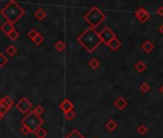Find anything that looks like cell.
<instances>
[{
    "label": "cell",
    "instance_id": "obj_7",
    "mask_svg": "<svg viewBox=\"0 0 163 138\" xmlns=\"http://www.w3.org/2000/svg\"><path fill=\"white\" fill-rule=\"evenodd\" d=\"M135 15H136V18L141 22V23H145V22L150 18V14L143 8H139L136 11Z\"/></svg>",
    "mask_w": 163,
    "mask_h": 138
},
{
    "label": "cell",
    "instance_id": "obj_28",
    "mask_svg": "<svg viewBox=\"0 0 163 138\" xmlns=\"http://www.w3.org/2000/svg\"><path fill=\"white\" fill-rule=\"evenodd\" d=\"M34 112H35L37 116H39V115H41L43 112H44V108L41 107V106H37V108H35V110H34Z\"/></svg>",
    "mask_w": 163,
    "mask_h": 138
},
{
    "label": "cell",
    "instance_id": "obj_35",
    "mask_svg": "<svg viewBox=\"0 0 163 138\" xmlns=\"http://www.w3.org/2000/svg\"><path fill=\"white\" fill-rule=\"evenodd\" d=\"M3 119V115H1V114H0V121H1Z\"/></svg>",
    "mask_w": 163,
    "mask_h": 138
},
{
    "label": "cell",
    "instance_id": "obj_15",
    "mask_svg": "<svg viewBox=\"0 0 163 138\" xmlns=\"http://www.w3.org/2000/svg\"><path fill=\"white\" fill-rule=\"evenodd\" d=\"M45 15H46V13L44 12V10L41 9V8H39L36 11V13H35V16H36V18L38 19V20H41L43 19L44 18H45Z\"/></svg>",
    "mask_w": 163,
    "mask_h": 138
},
{
    "label": "cell",
    "instance_id": "obj_17",
    "mask_svg": "<svg viewBox=\"0 0 163 138\" xmlns=\"http://www.w3.org/2000/svg\"><path fill=\"white\" fill-rule=\"evenodd\" d=\"M65 138H85L77 130H73Z\"/></svg>",
    "mask_w": 163,
    "mask_h": 138
},
{
    "label": "cell",
    "instance_id": "obj_25",
    "mask_svg": "<svg viewBox=\"0 0 163 138\" xmlns=\"http://www.w3.org/2000/svg\"><path fill=\"white\" fill-rule=\"evenodd\" d=\"M64 116L67 120H72L73 118L75 117V112L73 111V109L72 110H69V111H67V112H64Z\"/></svg>",
    "mask_w": 163,
    "mask_h": 138
},
{
    "label": "cell",
    "instance_id": "obj_6",
    "mask_svg": "<svg viewBox=\"0 0 163 138\" xmlns=\"http://www.w3.org/2000/svg\"><path fill=\"white\" fill-rule=\"evenodd\" d=\"M99 37L101 38V40H102V42L106 43V45H108L109 42L112 40V38H114L116 36L109 27H106V28H104V30L99 34Z\"/></svg>",
    "mask_w": 163,
    "mask_h": 138
},
{
    "label": "cell",
    "instance_id": "obj_19",
    "mask_svg": "<svg viewBox=\"0 0 163 138\" xmlns=\"http://www.w3.org/2000/svg\"><path fill=\"white\" fill-rule=\"evenodd\" d=\"M35 134H36V136H37V138H44V137L47 135V132H46L45 130L39 128V129H37V130L35 131Z\"/></svg>",
    "mask_w": 163,
    "mask_h": 138
},
{
    "label": "cell",
    "instance_id": "obj_24",
    "mask_svg": "<svg viewBox=\"0 0 163 138\" xmlns=\"http://www.w3.org/2000/svg\"><path fill=\"white\" fill-rule=\"evenodd\" d=\"M8 63V59L4 56L2 53H0V67H3Z\"/></svg>",
    "mask_w": 163,
    "mask_h": 138
},
{
    "label": "cell",
    "instance_id": "obj_5",
    "mask_svg": "<svg viewBox=\"0 0 163 138\" xmlns=\"http://www.w3.org/2000/svg\"><path fill=\"white\" fill-rule=\"evenodd\" d=\"M32 107H33V104L28 100L27 98H21L20 101L16 104V108H18L19 111L23 114H25L29 111Z\"/></svg>",
    "mask_w": 163,
    "mask_h": 138
},
{
    "label": "cell",
    "instance_id": "obj_3",
    "mask_svg": "<svg viewBox=\"0 0 163 138\" xmlns=\"http://www.w3.org/2000/svg\"><path fill=\"white\" fill-rule=\"evenodd\" d=\"M83 18H85L87 23L91 26V28L94 29L106 19V15L103 14V12H101V10H99L97 7H93L86 14V15L83 16Z\"/></svg>",
    "mask_w": 163,
    "mask_h": 138
},
{
    "label": "cell",
    "instance_id": "obj_1",
    "mask_svg": "<svg viewBox=\"0 0 163 138\" xmlns=\"http://www.w3.org/2000/svg\"><path fill=\"white\" fill-rule=\"evenodd\" d=\"M77 40L79 41V43H81L89 53L93 52L95 49L102 43L99 34L93 28H91V27H89L88 29H86L83 32V34L77 38Z\"/></svg>",
    "mask_w": 163,
    "mask_h": 138
},
{
    "label": "cell",
    "instance_id": "obj_10",
    "mask_svg": "<svg viewBox=\"0 0 163 138\" xmlns=\"http://www.w3.org/2000/svg\"><path fill=\"white\" fill-rule=\"evenodd\" d=\"M0 29H1V31H3L5 34L8 36L11 32L15 30V27H14V24L10 23V22H5V23H3V24L1 25Z\"/></svg>",
    "mask_w": 163,
    "mask_h": 138
},
{
    "label": "cell",
    "instance_id": "obj_21",
    "mask_svg": "<svg viewBox=\"0 0 163 138\" xmlns=\"http://www.w3.org/2000/svg\"><path fill=\"white\" fill-rule=\"evenodd\" d=\"M55 48L57 49L59 52L64 51V49H65V43H64L63 40H59L57 43L55 44Z\"/></svg>",
    "mask_w": 163,
    "mask_h": 138
},
{
    "label": "cell",
    "instance_id": "obj_29",
    "mask_svg": "<svg viewBox=\"0 0 163 138\" xmlns=\"http://www.w3.org/2000/svg\"><path fill=\"white\" fill-rule=\"evenodd\" d=\"M137 131L139 132V133H140V134H145V133H146V132H147V131H148V129H147V128H146V127H145V126H143V125H141V126H140V127H139V128L137 129Z\"/></svg>",
    "mask_w": 163,
    "mask_h": 138
},
{
    "label": "cell",
    "instance_id": "obj_22",
    "mask_svg": "<svg viewBox=\"0 0 163 138\" xmlns=\"http://www.w3.org/2000/svg\"><path fill=\"white\" fill-rule=\"evenodd\" d=\"M43 40H44V38H43L42 35H41V34H37V36L33 40V41L35 42L37 45H41V44L43 42Z\"/></svg>",
    "mask_w": 163,
    "mask_h": 138
},
{
    "label": "cell",
    "instance_id": "obj_18",
    "mask_svg": "<svg viewBox=\"0 0 163 138\" xmlns=\"http://www.w3.org/2000/svg\"><path fill=\"white\" fill-rule=\"evenodd\" d=\"M6 53L9 54V56L13 57V56H15L16 53H18V49L15 47V45H9L6 48Z\"/></svg>",
    "mask_w": 163,
    "mask_h": 138
},
{
    "label": "cell",
    "instance_id": "obj_8",
    "mask_svg": "<svg viewBox=\"0 0 163 138\" xmlns=\"http://www.w3.org/2000/svg\"><path fill=\"white\" fill-rule=\"evenodd\" d=\"M60 108L61 110H63V111L67 112V111H69V110H72V109H73V108H74V104H73L68 100V99H65V100L60 104Z\"/></svg>",
    "mask_w": 163,
    "mask_h": 138
},
{
    "label": "cell",
    "instance_id": "obj_2",
    "mask_svg": "<svg viewBox=\"0 0 163 138\" xmlns=\"http://www.w3.org/2000/svg\"><path fill=\"white\" fill-rule=\"evenodd\" d=\"M0 14L8 20V22L14 24L21 16L24 15L25 11L18 3H16L15 1H11L0 11Z\"/></svg>",
    "mask_w": 163,
    "mask_h": 138
},
{
    "label": "cell",
    "instance_id": "obj_12",
    "mask_svg": "<svg viewBox=\"0 0 163 138\" xmlns=\"http://www.w3.org/2000/svg\"><path fill=\"white\" fill-rule=\"evenodd\" d=\"M142 49H143V50H144L146 53L149 54V53H151V51L154 49V44L152 43L151 41L147 40V41H145L144 44L142 45Z\"/></svg>",
    "mask_w": 163,
    "mask_h": 138
},
{
    "label": "cell",
    "instance_id": "obj_33",
    "mask_svg": "<svg viewBox=\"0 0 163 138\" xmlns=\"http://www.w3.org/2000/svg\"><path fill=\"white\" fill-rule=\"evenodd\" d=\"M159 30H160V32L162 33V34H163V24L160 26V28H159Z\"/></svg>",
    "mask_w": 163,
    "mask_h": 138
},
{
    "label": "cell",
    "instance_id": "obj_32",
    "mask_svg": "<svg viewBox=\"0 0 163 138\" xmlns=\"http://www.w3.org/2000/svg\"><path fill=\"white\" fill-rule=\"evenodd\" d=\"M157 14H158V15H160V16H163V7L158 8V10H157Z\"/></svg>",
    "mask_w": 163,
    "mask_h": 138
},
{
    "label": "cell",
    "instance_id": "obj_31",
    "mask_svg": "<svg viewBox=\"0 0 163 138\" xmlns=\"http://www.w3.org/2000/svg\"><path fill=\"white\" fill-rule=\"evenodd\" d=\"M21 132H22V133H23L24 135H27V134L31 133V130L28 129L26 126H23V127L21 128Z\"/></svg>",
    "mask_w": 163,
    "mask_h": 138
},
{
    "label": "cell",
    "instance_id": "obj_9",
    "mask_svg": "<svg viewBox=\"0 0 163 138\" xmlns=\"http://www.w3.org/2000/svg\"><path fill=\"white\" fill-rule=\"evenodd\" d=\"M114 106H115L118 109L122 110V109H124V108L128 106V102L125 100L124 98L120 97V98L116 99V100L114 101Z\"/></svg>",
    "mask_w": 163,
    "mask_h": 138
},
{
    "label": "cell",
    "instance_id": "obj_23",
    "mask_svg": "<svg viewBox=\"0 0 163 138\" xmlns=\"http://www.w3.org/2000/svg\"><path fill=\"white\" fill-rule=\"evenodd\" d=\"M8 36H9V37H10L12 40H15L16 38L18 37V36H19V33H18V31H16V30H14V31L11 32Z\"/></svg>",
    "mask_w": 163,
    "mask_h": 138
},
{
    "label": "cell",
    "instance_id": "obj_26",
    "mask_svg": "<svg viewBox=\"0 0 163 138\" xmlns=\"http://www.w3.org/2000/svg\"><path fill=\"white\" fill-rule=\"evenodd\" d=\"M8 110H9V108L5 106L4 104H2L1 101H0V114H1V115L6 114L8 112Z\"/></svg>",
    "mask_w": 163,
    "mask_h": 138
},
{
    "label": "cell",
    "instance_id": "obj_4",
    "mask_svg": "<svg viewBox=\"0 0 163 138\" xmlns=\"http://www.w3.org/2000/svg\"><path fill=\"white\" fill-rule=\"evenodd\" d=\"M21 123L23 126H26L27 128L31 130V132H33V131H36L37 129H39L42 126L43 120L39 116H37L34 111H30L21 120Z\"/></svg>",
    "mask_w": 163,
    "mask_h": 138
},
{
    "label": "cell",
    "instance_id": "obj_13",
    "mask_svg": "<svg viewBox=\"0 0 163 138\" xmlns=\"http://www.w3.org/2000/svg\"><path fill=\"white\" fill-rule=\"evenodd\" d=\"M0 101H1V102H2V104H4L5 106H6L9 109H10L11 108H12V106L14 104L13 100H12V99H11L9 96H4V97L1 99V100H0Z\"/></svg>",
    "mask_w": 163,
    "mask_h": 138
},
{
    "label": "cell",
    "instance_id": "obj_11",
    "mask_svg": "<svg viewBox=\"0 0 163 138\" xmlns=\"http://www.w3.org/2000/svg\"><path fill=\"white\" fill-rule=\"evenodd\" d=\"M108 45L109 46L110 49H112V50H117V49L121 46V41L115 37L114 38H112V40L109 42Z\"/></svg>",
    "mask_w": 163,
    "mask_h": 138
},
{
    "label": "cell",
    "instance_id": "obj_14",
    "mask_svg": "<svg viewBox=\"0 0 163 138\" xmlns=\"http://www.w3.org/2000/svg\"><path fill=\"white\" fill-rule=\"evenodd\" d=\"M106 128L108 129L109 131H114L117 129V124L114 120L110 119L109 121H108V123L106 124Z\"/></svg>",
    "mask_w": 163,
    "mask_h": 138
},
{
    "label": "cell",
    "instance_id": "obj_30",
    "mask_svg": "<svg viewBox=\"0 0 163 138\" xmlns=\"http://www.w3.org/2000/svg\"><path fill=\"white\" fill-rule=\"evenodd\" d=\"M149 89H150V86H149V85H148V84H146V82H144V84H142V85H141V86H140V90H141L143 93L147 92Z\"/></svg>",
    "mask_w": 163,
    "mask_h": 138
},
{
    "label": "cell",
    "instance_id": "obj_27",
    "mask_svg": "<svg viewBox=\"0 0 163 138\" xmlns=\"http://www.w3.org/2000/svg\"><path fill=\"white\" fill-rule=\"evenodd\" d=\"M37 34H38V33L37 32V30L32 29V30H30L29 32H28V37H29L31 40H34V38L37 36Z\"/></svg>",
    "mask_w": 163,
    "mask_h": 138
},
{
    "label": "cell",
    "instance_id": "obj_34",
    "mask_svg": "<svg viewBox=\"0 0 163 138\" xmlns=\"http://www.w3.org/2000/svg\"><path fill=\"white\" fill-rule=\"evenodd\" d=\"M160 92H162V94H163V85L160 87Z\"/></svg>",
    "mask_w": 163,
    "mask_h": 138
},
{
    "label": "cell",
    "instance_id": "obj_16",
    "mask_svg": "<svg viewBox=\"0 0 163 138\" xmlns=\"http://www.w3.org/2000/svg\"><path fill=\"white\" fill-rule=\"evenodd\" d=\"M134 68H135L138 72H143V71L146 70V68H147V65H146L143 62H138L135 65H134Z\"/></svg>",
    "mask_w": 163,
    "mask_h": 138
},
{
    "label": "cell",
    "instance_id": "obj_20",
    "mask_svg": "<svg viewBox=\"0 0 163 138\" xmlns=\"http://www.w3.org/2000/svg\"><path fill=\"white\" fill-rule=\"evenodd\" d=\"M99 65H100V62H99V59L96 58L91 59L90 62H89V66H90L92 69H96L97 67H99Z\"/></svg>",
    "mask_w": 163,
    "mask_h": 138
}]
</instances>
